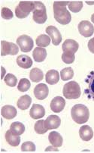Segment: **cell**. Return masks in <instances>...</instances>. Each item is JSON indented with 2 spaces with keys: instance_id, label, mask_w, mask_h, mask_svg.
<instances>
[{
  "instance_id": "obj_1",
  "label": "cell",
  "mask_w": 94,
  "mask_h": 153,
  "mask_svg": "<svg viewBox=\"0 0 94 153\" xmlns=\"http://www.w3.org/2000/svg\"><path fill=\"white\" fill-rule=\"evenodd\" d=\"M68 4V1H56L54 2V18L60 25H66L71 22V14L66 8Z\"/></svg>"
},
{
  "instance_id": "obj_2",
  "label": "cell",
  "mask_w": 94,
  "mask_h": 153,
  "mask_svg": "<svg viewBox=\"0 0 94 153\" xmlns=\"http://www.w3.org/2000/svg\"><path fill=\"white\" fill-rule=\"evenodd\" d=\"M71 114L75 122L78 124H83L87 122L89 119V109L85 105L76 104L71 108Z\"/></svg>"
},
{
  "instance_id": "obj_3",
  "label": "cell",
  "mask_w": 94,
  "mask_h": 153,
  "mask_svg": "<svg viewBox=\"0 0 94 153\" xmlns=\"http://www.w3.org/2000/svg\"><path fill=\"white\" fill-rule=\"evenodd\" d=\"M63 93L68 100H76L81 96V88L77 82L70 81L64 85Z\"/></svg>"
},
{
  "instance_id": "obj_4",
  "label": "cell",
  "mask_w": 94,
  "mask_h": 153,
  "mask_svg": "<svg viewBox=\"0 0 94 153\" xmlns=\"http://www.w3.org/2000/svg\"><path fill=\"white\" fill-rule=\"evenodd\" d=\"M35 9L34 2H29V1H21L20 2L19 5L15 8V15L17 18L23 19L29 16L30 12H33Z\"/></svg>"
},
{
  "instance_id": "obj_5",
  "label": "cell",
  "mask_w": 94,
  "mask_h": 153,
  "mask_svg": "<svg viewBox=\"0 0 94 153\" xmlns=\"http://www.w3.org/2000/svg\"><path fill=\"white\" fill-rule=\"evenodd\" d=\"M35 9L33 10V20L37 24H44L47 19L46 7L42 2L36 1L34 2Z\"/></svg>"
},
{
  "instance_id": "obj_6",
  "label": "cell",
  "mask_w": 94,
  "mask_h": 153,
  "mask_svg": "<svg viewBox=\"0 0 94 153\" xmlns=\"http://www.w3.org/2000/svg\"><path fill=\"white\" fill-rule=\"evenodd\" d=\"M17 44L23 52H29L33 49L34 42L30 36L22 35L17 39Z\"/></svg>"
},
{
  "instance_id": "obj_7",
  "label": "cell",
  "mask_w": 94,
  "mask_h": 153,
  "mask_svg": "<svg viewBox=\"0 0 94 153\" xmlns=\"http://www.w3.org/2000/svg\"><path fill=\"white\" fill-rule=\"evenodd\" d=\"M18 46L13 42H8L2 40L1 42V56H5L8 55L15 56L18 53Z\"/></svg>"
},
{
  "instance_id": "obj_8",
  "label": "cell",
  "mask_w": 94,
  "mask_h": 153,
  "mask_svg": "<svg viewBox=\"0 0 94 153\" xmlns=\"http://www.w3.org/2000/svg\"><path fill=\"white\" fill-rule=\"evenodd\" d=\"M78 30L80 34L85 37H90L94 33V27L88 21H82L78 25Z\"/></svg>"
},
{
  "instance_id": "obj_9",
  "label": "cell",
  "mask_w": 94,
  "mask_h": 153,
  "mask_svg": "<svg viewBox=\"0 0 94 153\" xmlns=\"http://www.w3.org/2000/svg\"><path fill=\"white\" fill-rule=\"evenodd\" d=\"M46 33L51 38L52 42L54 46H58L62 41V35L59 30L54 26H48L46 28Z\"/></svg>"
},
{
  "instance_id": "obj_10",
  "label": "cell",
  "mask_w": 94,
  "mask_h": 153,
  "mask_svg": "<svg viewBox=\"0 0 94 153\" xmlns=\"http://www.w3.org/2000/svg\"><path fill=\"white\" fill-rule=\"evenodd\" d=\"M49 93V89L44 83H39L35 87L34 95L39 100H43L47 97Z\"/></svg>"
},
{
  "instance_id": "obj_11",
  "label": "cell",
  "mask_w": 94,
  "mask_h": 153,
  "mask_svg": "<svg viewBox=\"0 0 94 153\" xmlns=\"http://www.w3.org/2000/svg\"><path fill=\"white\" fill-rule=\"evenodd\" d=\"M66 105V101L61 96H57L50 102V109L55 113L61 112Z\"/></svg>"
},
{
  "instance_id": "obj_12",
  "label": "cell",
  "mask_w": 94,
  "mask_h": 153,
  "mask_svg": "<svg viewBox=\"0 0 94 153\" xmlns=\"http://www.w3.org/2000/svg\"><path fill=\"white\" fill-rule=\"evenodd\" d=\"M29 114L33 119H40L45 114V109L41 105L33 104L29 111Z\"/></svg>"
},
{
  "instance_id": "obj_13",
  "label": "cell",
  "mask_w": 94,
  "mask_h": 153,
  "mask_svg": "<svg viewBox=\"0 0 94 153\" xmlns=\"http://www.w3.org/2000/svg\"><path fill=\"white\" fill-rule=\"evenodd\" d=\"M61 124V119L57 115H50L44 121V124L47 130L57 129Z\"/></svg>"
},
{
  "instance_id": "obj_14",
  "label": "cell",
  "mask_w": 94,
  "mask_h": 153,
  "mask_svg": "<svg viewBox=\"0 0 94 153\" xmlns=\"http://www.w3.org/2000/svg\"><path fill=\"white\" fill-rule=\"evenodd\" d=\"M85 81L87 83L88 87L85 90V93L88 96L89 99H92L94 100V71L90 73Z\"/></svg>"
},
{
  "instance_id": "obj_15",
  "label": "cell",
  "mask_w": 94,
  "mask_h": 153,
  "mask_svg": "<svg viewBox=\"0 0 94 153\" xmlns=\"http://www.w3.org/2000/svg\"><path fill=\"white\" fill-rule=\"evenodd\" d=\"M78 48H79V45L78 42L74 39H66L62 46V49L63 52H72V53H75L78 50Z\"/></svg>"
},
{
  "instance_id": "obj_16",
  "label": "cell",
  "mask_w": 94,
  "mask_h": 153,
  "mask_svg": "<svg viewBox=\"0 0 94 153\" xmlns=\"http://www.w3.org/2000/svg\"><path fill=\"white\" fill-rule=\"evenodd\" d=\"M17 109L12 105H5L1 109V114L3 117L8 120L13 119L17 116Z\"/></svg>"
},
{
  "instance_id": "obj_17",
  "label": "cell",
  "mask_w": 94,
  "mask_h": 153,
  "mask_svg": "<svg viewBox=\"0 0 94 153\" xmlns=\"http://www.w3.org/2000/svg\"><path fill=\"white\" fill-rule=\"evenodd\" d=\"M79 135L84 141H90L93 137V131L90 126L84 125L80 128Z\"/></svg>"
},
{
  "instance_id": "obj_18",
  "label": "cell",
  "mask_w": 94,
  "mask_h": 153,
  "mask_svg": "<svg viewBox=\"0 0 94 153\" xmlns=\"http://www.w3.org/2000/svg\"><path fill=\"white\" fill-rule=\"evenodd\" d=\"M17 64L22 68L28 69L33 65V61L30 57L26 55H20L17 58Z\"/></svg>"
},
{
  "instance_id": "obj_19",
  "label": "cell",
  "mask_w": 94,
  "mask_h": 153,
  "mask_svg": "<svg viewBox=\"0 0 94 153\" xmlns=\"http://www.w3.org/2000/svg\"><path fill=\"white\" fill-rule=\"evenodd\" d=\"M48 139L51 145L54 146L60 147L63 145V137L59 133L56 132V131L50 132L48 136Z\"/></svg>"
},
{
  "instance_id": "obj_20",
  "label": "cell",
  "mask_w": 94,
  "mask_h": 153,
  "mask_svg": "<svg viewBox=\"0 0 94 153\" xmlns=\"http://www.w3.org/2000/svg\"><path fill=\"white\" fill-rule=\"evenodd\" d=\"M5 140L8 143L12 146H17L20 143V137L16 135L11 130H8L5 134Z\"/></svg>"
},
{
  "instance_id": "obj_21",
  "label": "cell",
  "mask_w": 94,
  "mask_h": 153,
  "mask_svg": "<svg viewBox=\"0 0 94 153\" xmlns=\"http://www.w3.org/2000/svg\"><path fill=\"white\" fill-rule=\"evenodd\" d=\"M33 56L36 62H42L47 57V50L42 47H36L33 52Z\"/></svg>"
},
{
  "instance_id": "obj_22",
  "label": "cell",
  "mask_w": 94,
  "mask_h": 153,
  "mask_svg": "<svg viewBox=\"0 0 94 153\" xmlns=\"http://www.w3.org/2000/svg\"><path fill=\"white\" fill-rule=\"evenodd\" d=\"M46 82L50 85L56 84L60 80V74L59 72L56 70L48 71L45 76Z\"/></svg>"
},
{
  "instance_id": "obj_23",
  "label": "cell",
  "mask_w": 94,
  "mask_h": 153,
  "mask_svg": "<svg viewBox=\"0 0 94 153\" xmlns=\"http://www.w3.org/2000/svg\"><path fill=\"white\" fill-rule=\"evenodd\" d=\"M31 103H32V98L28 96V95H24V96H22L21 97H20L17 105V107L20 109L26 110V109L29 108Z\"/></svg>"
},
{
  "instance_id": "obj_24",
  "label": "cell",
  "mask_w": 94,
  "mask_h": 153,
  "mask_svg": "<svg viewBox=\"0 0 94 153\" xmlns=\"http://www.w3.org/2000/svg\"><path fill=\"white\" fill-rule=\"evenodd\" d=\"M29 77H30V80L34 83H39L44 78V74H43L42 71L39 68H34L31 70Z\"/></svg>"
},
{
  "instance_id": "obj_25",
  "label": "cell",
  "mask_w": 94,
  "mask_h": 153,
  "mask_svg": "<svg viewBox=\"0 0 94 153\" xmlns=\"http://www.w3.org/2000/svg\"><path fill=\"white\" fill-rule=\"evenodd\" d=\"M36 45L39 47H47L50 43V38L48 35L42 34L36 38Z\"/></svg>"
},
{
  "instance_id": "obj_26",
  "label": "cell",
  "mask_w": 94,
  "mask_h": 153,
  "mask_svg": "<svg viewBox=\"0 0 94 153\" xmlns=\"http://www.w3.org/2000/svg\"><path fill=\"white\" fill-rule=\"evenodd\" d=\"M10 130H12V133H14L15 134L20 136L24 133L25 126L22 123L16 121V122H14L11 124Z\"/></svg>"
},
{
  "instance_id": "obj_27",
  "label": "cell",
  "mask_w": 94,
  "mask_h": 153,
  "mask_svg": "<svg viewBox=\"0 0 94 153\" xmlns=\"http://www.w3.org/2000/svg\"><path fill=\"white\" fill-rule=\"evenodd\" d=\"M73 76H74V71L70 67L63 69L60 72V76H61V79L63 81L71 80Z\"/></svg>"
},
{
  "instance_id": "obj_28",
  "label": "cell",
  "mask_w": 94,
  "mask_h": 153,
  "mask_svg": "<svg viewBox=\"0 0 94 153\" xmlns=\"http://www.w3.org/2000/svg\"><path fill=\"white\" fill-rule=\"evenodd\" d=\"M68 9L74 13H78L82 9L83 2L81 1H71L68 4Z\"/></svg>"
},
{
  "instance_id": "obj_29",
  "label": "cell",
  "mask_w": 94,
  "mask_h": 153,
  "mask_svg": "<svg viewBox=\"0 0 94 153\" xmlns=\"http://www.w3.org/2000/svg\"><path fill=\"white\" fill-rule=\"evenodd\" d=\"M35 131L39 134H44L47 132V129L46 128L45 124H44V120H39L35 124Z\"/></svg>"
},
{
  "instance_id": "obj_30",
  "label": "cell",
  "mask_w": 94,
  "mask_h": 153,
  "mask_svg": "<svg viewBox=\"0 0 94 153\" xmlns=\"http://www.w3.org/2000/svg\"><path fill=\"white\" fill-rule=\"evenodd\" d=\"M31 83L29 80L26 78H22L20 80L19 83H18L17 89L20 92H26L29 90L30 88Z\"/></svg>"
},
{
  "instance_id": "obj_31",
  "label": "cell",
  "mask_w": 94,
  "mask_h": 153,
  "mask_svg": "<svg viewBox=\"0 0 94 153\" xmlns=\"http://www.w3.org/2000/svg\"><path fill=\"white\" fill-rule=\"evenodd\" d=\"M75 59V53L68 52H63L62 55V60L66 64H71Z\"/></svg>"
},
{
  "instance_id": "obj_32",
  "label": "cell",
  "mask_w": 94,
  "mask_h": 153,
  "mask_svg": "<svg viewBox=\"0 0 94 153\" xmlns=\"http://www.w3.org/2000/svg\"><path fill=\"white\" fill-rule=\"evenodd\" d=\"M4 80H5V83L8 86H12V87H14V86H16L17 83V79L12 74H8L5 75Z\"/></svg>"
},
{
  "instance_id": "obj_33",
  "label": "cell",
  "mask_w": 94,
  "mask_h": 153,
  "mask_svg": "<svg viewBox=\"0 0 94 153\" xmlns=\"http://www.w3.org/2000/svg\"><path fill=\"white\" fill-rule=\"evenodd\" d=\"M22 152H35L36 151V146L33 142H25L21 146Z\"/></svg>"
},
{
  "instance_id": "obj_34",
  "label": "cell",
  "mask_w": 94,
  "mask_h": 153,
  "mask_svg": "<svg viewBox=\"0 0 94 153\" xmlns=\"http://www.w3.org/2000/svg\"><path fill=\"white\" fill-rule=\"evenodd\" d=\"M1 15H2V18L5 20L12 19L14 17L13 12H12V10L8 8H6V7H4V8H2V10H1Z\"/></svg>"
},
{
  "instance_id": "obj_35",
  "label": "cell",
  "mask_w": 94,
  "mask_h": 153,
  "mask_svg": "<svg viewBox=\"0 0 94 153\" xmlns=\"http://www.w3.org/2000/svg\"><path fill=\"white\" fill-rule=\"evenodd\" d=\"M87 46H88V49H89V50L92 53L94 54V37L92 38L90 40H89Z\"/></svg>"
},
{
  "instance_id": "obj_36",
  "label": "cell",
  "mask_w": 94,
  "mask_h": 153,
  "mask_svg": "<svg viewBox=\"0 0 94 153\" xmlns=\"http://www.w3.org/2000/svg\"><path fill=\"white\" fill-rule=\"evenodd\" d=\"M57 147L55 146H48L47 149H45V152H58L59 150L57 149Z\"/></svg>"
},
{
  "instance_id": "obj_37",
  "label": "cell",
  "mask_w": 94,
  "mask_h": 153,
  "mask_svg": "<svg viewBox=\"0 0 94 153\" xmlns=\"http://www.w3.org/2000/svg\"><path fill=\"white\" fill-rule=\"evenodd\" d=\"M5 70L3 67H2V79L4 78V76H5Z\"/></svg>"
},
{
  "instance_id": "obj_38",
  "label": "cell",
  "mask_w": 94,
  "mask_h": 153,
  "mask_svg": "<svg viewBox=\"0 0 94 153\" xmlns=\"http://www.w3.org/2000/svg\"><path fill=\"white\" fill-rule=\"evenodd\" d=\"M91 21H92L93 23L94 24V14H93L92 16H91Z\"/></svg>"
},
{
  "instance_id": "obj_39",
  "label": "cell",
  "mask_w": 94,
  "mask_h": 153,
  "mask_svg": "<svg viewBox=\"0 0 94 153\" xmlns=\"http://www.w3.org/2000/svg\"><path fill=\"white\" fill-rule=\"evenodd\" d=\"M87 3H88V5H93L94 2H88V1H87Z\"/></svg>"
}]
</instances>
